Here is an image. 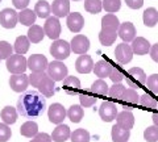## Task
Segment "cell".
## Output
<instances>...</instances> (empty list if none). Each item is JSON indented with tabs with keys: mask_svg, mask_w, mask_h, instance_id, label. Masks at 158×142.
Instances as JSON below:
<instances>
[{
	"mask_svg": "<svg viewBox=\"0 0 158 142\" xmlns=\"http://www.w3.org/2000/svg\"><path fill=\"white\" fill-rule=\"evenodd\" d=\"M29 86V76L25 74H16L9 78V87L15 92H24Z\"/></svg>",
	"mask_w": 158,
	"mask_h": 142,
	"instance_id": "14",
	"label": "cell"
},
{
	"mask_svg": "<svg viewBox=\"0 0 158 142\" xmlns=\"http://www.w3.org/2000/svg\"><path fill=\"white\" fill-rule=\"evenodd\" d=\"M66 24H67V28L70 29L73 33H79L83 29V26H85V18H83L81 13L73 12L67 16Z\"/></svg>",
	"mask_w": 158,
	"mask_h": 142,
	"instance_id": "15",
	"label": "cell"
},
{
	"mask_svg": "<svg viewBox=\"0 0 158 142\" xmlns=\"http://www.w3.org/2000/svg\"><path fill=\"white\" fill-rule=\"evenodd\" d=\"M33 142H52V136H49L46 133H38L34 138L32 140Z\"/></svg>",
	"mask_w": 158,
	"mask_h": 142,
	"instance_id": "48",
	"label": "cell"
},
{
	"mask_svg": "<svg viewBox=\"0 0 158 142\" xmlns=\"http://www.w3.org/2000/svg\"><path fill=\"white\" fill-rule=\"evenodd\" d=\"M113 66L111 65L108 61L106 59H100L95 63V67H94V72L95 75L99 76V79H104V78H110L111 75V71H112Z\"/></svg>",
	"mask_w": 158,
	"mask_h": 142,
	"instance_id": "21",
	"label": "cell"
},
{
	"mask_svg": "<svg viewBox=\"0 0 158 142\" xmlns=\"http://www.w3.org/2000/svg\"><path fill=\"white\" fill-rule=\"evenodd\" d=\"M125 3L132 9H138L144 6V0H125Z\"/></svg>",
	"mask_w": 158,
	"mask_h": 142,
	"instance_id": "49",
	"label": "cell"
},
{
	"mask_svg": "<svg viewBox=\"0 0 158 142\" xmlns=\"http://www.w3.org/2000/svg\"><path fill=\"white\" fill-rule=\"evenodd\" d=\"M71 142H90V133L86 130V129H77V130H74L73 133H71Z\"/></svg>",
	"mask_w": 158,
	"mask_h": 142,
	"instance_id": "37",
	"label": "cell"
},
{
	"mask_svg": "<svg viewBox=\"0 0 158 142\" xmlns=\"http://www.w3.org/2000/svg\"><path fill=\"white\" fill-rule=\"evenodd\" d=\"M94 67H95V65H94L92 58L87 54L79 55V58L75 62V68L81 74H88V72L94 71Z\"/></svg>",
	"mask_w": 158,
	"mask_h": 142,
	"instance_id": "16",
	"label": "cell"
},
{
	"mask_svg": "<svg viewBox=\"0 0 158 142\" xmlns=\"http://www.w3.org/2000/svg\"><path fill=\"white\" fill-rule=\"evenodd\" d=\"M142 21H144V24L148 28L156 26L157 22H158V11L153 7L145 9L144 14H142Z\"/></svg>",
	"mask_w": 158,
	"mask_h": 142,
	"instance_id": "26",
	"label": "cell"
},
{
	"mask_svg": "<svg viewBox=\"0 0 158 142\" xmlns=\"http://www.w3.org/2000/svg\"><path fill=\"white\" fill-rule=\"evenodd\" d=\"M153 122H154L156 126H158V112H156V113L153 115Z\"/></svg>",
	"mask_w": 158,
	"mask_h": 142,
	"instance_id": "52",
	"label": "cell"
},
{
	"mask_svg": "<svg viewBox=\"0 0 158 142\" xmlns=\"http://www.w3.org/2000/svg\"><path fill=\"white\" fill-rule=\"evenodd\" d=\"M29 83L32 87H37L45 97L54 95V80L48 75V72H32L29 75Z\"/></svg>",
	"mask_w": 158,
	"mask_h": 142,
	"instance_id": "2",
	"label": "cell"
},
{
	"mask_svg": "<svg viewBox=\"0 0 158 142\" xmlns=\"http://www.w3.org/2000/svg\"><path fill=\"white\" fill-rule=\"evenodd\" d=\"M52 12L56 17H65L70 14V3L69 0H54L52 4Z\"/></svg>",
	"mask_w": 158,
	"mask_h": 142,
	"instance_id": "18",
	"label": "cell"
},
{
	"mask_svg": "<svg viewBox=\"0 0 158 142\" xmlns=\"http://www.w3.org/2000/svg\"><path fill=\"white\" fill-rule=\"evenodd\" d=\"M124 71H123V68L117 67V66H113L112 71H111V75H110V79L113 82V84H116V83H120L123 79H124Z\"/></svg>",
	"mask_w": 158,
	"mask_h": 142,
	"instance_id": "44",
	"label": "cell"
},
{
	"mask_svg": "<svg viewBox=\"0 0 158 142\" xmlns=\"http://www.w3.org/2000/svg\"><path fill=\"white\" fill-rule=\"evenodd\" d=\"M19 21V13L11 8H6L0 12V25L6 29H13Z\"/></svg>",
	"mask_w": 158,
	"mask_h": 142,
	"instance_id": "8",
	"label": "cell"
},
{
	"mask_svg": "<svg viewBox=\"0 0 158 142\" xmlns=\"http://www.w3.org/2000/svg\"><path fill=\"white\" fill-rule=\"evenodd\" d=\"M31 142H33V141H31Z\"/></svg>",
	"mask_w": 158,
	"mask_h": 142,
	"instance_id": "54",
	"label": "cell"
},
{
	"mask_svg": "<svg viewBox=\"0 0 158 142\" xmlns=\"http://www.w3.org/2000/svg\"><path fill=\"white\" fill-rule=\"evenodd\" d=\"M133 54H135V53H133V50H132V46L127 45L125 42H123V43H120V45L116 46L115 57L121 65H125V63L131 62L132 58H133Z\"/></svg>",
	"mask_w": 158,
	"mask_h": 142,
	"instance_id": "13",
	"label": "cell"
},
{
	"mask_svg": "<svg viewBox=\"0 0 158 142\" xmlns=\"http://www.w3.org/2000/svg\"><path fill=\"white\" fill-rule=\"evenodd\" d=\"M20 133L24 137H28V138H34L38 134V125L34 121H27L21 125Z\"/></svg>",
	"mask_w": 158,
	"mask_h": 142,
	"instance_id": "31",
	"label": "cell"
},
{
	"mask_svg": "<svg viewBox=\"0 0 158 142\" xmlns=\"http://www.w3.org/2000/svg\"><path fill=\"white\" fill-rule=\"evenodd\" d=\"M123 103H124V107H125V111H132L133 107L137 105L140 103V96L137 95L136 90H132V88H128L125 91L124 96H123Z\"/></svg>",
	"mask_w": 158,
	"mask_h": 142,
	"instance_id": "22",
	"label": "cell"
},
{
	"mask_svg": "<svg viewBox=\"0 0 158 142\" xmlns=\"http://www.w3.org/2000/svg\"><path fill=\"white\" fill-rule=\"evenodd\" d=\"M29 46H31V41H29L28 36H20V37L16 38V41H15V47L13 49L17 54L23 55L29 50Z\"/></svg>",
	"mask_w": 158,
	"mask_h": 142,
	"instance_id": "33",
	"label": "cell"
},
{
	"mask_svg": "<svg viewBox=\"0 0 158 142\" xmlns=\"http://www.w3.org/2000/svg\"><path fill=\"white\" fill-rule=\"evenodd\" d=\"M29 2L31 0H12L15 8H17V9H27Z\"/></svg>",
	"mask_w": 158,
	"mask_h": 142,
	"instance_id": "50",
	"label": "cell"
},
{
	"mask_svg": "<svg viewBox=\"0 0 158 142\" xmlns=\"http://www.w3.org/2000/svg\"><path fill=\"white\" fill-rule=\"evenodd\" d=\"M83 116H85V112H83L82 105L74 104V105H71L70 108H69V111H67V117L70 119L71 122H75V124H78V122L82 121Z\"/></svg>",
	"mask_w": 158,
	"mask_h": 142,
	"instance_id": "36",
	"label": "cell"
},
{
	"mask_svg": "<svg viewBox=\"0 0 158 142\" xmlns=\"http://www.w3.org/2000/svg\"><path fill=\"white\" fill-rule=\"evenodd\" d=\"M6 66H7V70L13 75L24 74L25 70L28 68V61L24 58V55L15 54V55H11L7 59Z\"/></svg>",
	"mask_w": 158,
	"mask_h": 142,
	"instance_id": "4",
	"label": "cell"
},
{
	"mask_svg": "<svg viewBox=\"0 0 158 142\" xmlns=\"http://www.w3.org/2000/svg\"><path fill=\"white\" fill-rule=\"evenodd\" d=\"M117 107L111 101H103L99 108V116L106 122H111L117 117Z\"/></svg>",
	"mask_w": 158,
	"mask_h": 142,
	"instance_id": "11",
	"label": "cell"
},
{
	"mask_svg": "<svg viewBox=\"0 0 158 142\" xmlns=\"http://www.w3.org/2000/svg\"><path fill=\"white\" fill-rule=\"evenodd\" d=\"M71 137L70 128L67 125H58L52 133V140L54 142H65Z\"/></svg>",
	"mask_w": 158,
	"mask_h": 142,
	"instance_id": "23",
	"label": "cell"
},
{
	"mask_svg": "<svg viewBox=\"0 0 158 142\" xmlns=\"http://www.w3.org/2000/svg\"><path fill=\"white\" fill-rule=\"evenodd\" d=\"M131 46H132L133 53L137 54V55H145V54H148V53H150V49H152L150 42L144 37L135 38Z\"/></svg>",
	"mask_w": 158,
	"mask_h": 142,
	"instance_id": "19",
	"label": "cell"
},
{
	"mask_svg": "<svg viewBox=\"0 0 158 142\" xmlns=\"http://www.w3.org/2000/svg\"><path fill=\"white\" fill-rule=\"evenodd\" d=\"M121 7V0H103V9L108 13H115Z\"/></svg>",
	"mask_w": 158,
	"mask_h": 142,
	"instance_id": "41",
	"label": "cell"
},
{
	"mask_svg": "<svg viewBox=\"0 0 158 142\" xmlns=\"http://www.w3.org/2000/svg\"><path fill=\"white\" fill-rule=\"evenodd\" d=\"M120 21H118L117 16L113 13H108L102 18V29H108V30H115L118 32L120 29Z\"/></svg>",
	"mask_w": 158,
	"mask_h": 142,
	"instance_id": "24",
	"label": "cell"
},
{
	"mask_svg": "<svg viewBox=\"0 0 158 142\" xmlns=\"http://www.w3.org/2000/svg\"><path fill=\"white\" fill-rule=\"evenodd\" d=\"M85 9L90 13H99L103 9L102 0H85Z\"/></svg>",
	"mask_w": 158,
	"mask_h": 142,
	"instance_id": "39",
	"label": "cell"
},
{
	"mask_svg": "<svg viewBox=\"0 0 158 142\" xmlns=\"http://www.w3.org/2000/svg\"><path fill=\"white\" fill-rule=\"evenodd\" d=\"M146 86L152 92L158 94V74H153V75H150L149 78H148Z\"/></svg>",
	"mask_w": 158,
	"mask_h": 142,
	"instance_id": "46",
	"label": "cell"
},
{
	"mask_svg": "<svg viewBox=\"0 0 158 142\" xmlns=\"http://www.w3.org/2000/svg\"><path fill=\"white\" fill-rule=\"evenodd\" d=\"M63 88L65 92L69 95H77L78 91L81 90V80L75 76H67L63 80Z\"/></svg>",
	"mask_w": 158,
	"mask_h": 142,
	"instance_id": "25",
	"label": "cell"
},
{
	"mask_svg": "<svg viewBox=\"0 0 158 142\" xmlns=\"http://www.w3.org/2000/svg\"><path fill=\"white\" fill-rule=\"evenodd\" d=\"M140 104L148 109H154L158 104V101H157V99H154V97L149 94H142L140 96Z\"/></svg>",
	"mask_w": 158,
	"mask_h": 142,
	"instance_id": "40",
	"label": "cell"
},
{
	"mask_svg": "<svg viewBox=\"0 0 158 142\" xmlns=\"http://www.w3.org/2000/svg\"><path fill=\"white\" fill-rule=\"evenodd\" d=\"M144 138L146 142H158V126H148L144 130Z\"/></svg>",
	"mask_w": 158,
	"mask_h": 142,
	"instance_id": "42",
	"label": "cell"
},
{
	"mask_svg": "<svg viewBox=\"0 0 158 142\" xmlns=\"http://www.w3.org/2000/svg\"><path fill=\"white\" fill-rule=\"evenodd\" d=\"M13 47L7 41H0V59H8L12 55Z\"/></svg>",
	"mask_w": 158,
	"mask_h": 142,
	"instance_id": "43",
	"label": "cell"
},
{
	"mask_svg": "<svg viewBox=\"0 0 158 142\" xmlns=\"http://www.w3.org/2000/svg\"><path fill=\"white\" fill-rule=\"evenodd\" d=\"M44 30H45V34L50 40L57 41L59 34H61V24H59L58 17L50 16L49 18H46V22L44 25Z\"/></svg>",
	"mask_w": 158,
	"mask_h": 142,
	"instance_id": "9",
	"label": "cell"
},
{
	"mask_svg": "<svg viewBox=\"0 0 158 142\" xmlns=\"http://www.w3.org/2000/svg\"><path fill=\"white\" fill-rule=\"evenodd\" d=\"M12 136V132L7 124H0V142H7Z\"/></svg>",
	"mask_w": 158,
	"mask_h": 142,
	"instance_id": "47",
	"label": "cell"
},
{
	"mask_svg": "<svg viewBox=\"0 0 158 142\" xmlns=\"http://www.w3.org/2000/svg\"><path fill=\"white\" fill-rule=\"evenodd\" d=\"M17 113L19 112L13 108V107H4L3 111H2V119L4 121V124L7 125H11V124H15L17 120Z\"/></svg>",
	"mask_w": 158,
	"mask_h": 142,
	"instance_id": "34",
	"label": "cell"
},
{
	"mask_svg": "<svg viewBox=\"0 0 158 142\" xmlns=\"http://www.w3.org/2000/svg\"><path fill=\"white\" fill-rule=\"evenodd\" d=\"M75 2H79V0H75Z\"/></svg>",
	"mask_w": 158,
	"mask_h": 142,
	"instance_id": "53",
	"label": "cell"
},
{
	"mask_svg": "<svg viewBox=\"0 0 158 142\" xmlns=\"http://www.w3.org/2000/svg\"><path fill=\"white\" fill-rule=\"evenodd\" d=\"M46 100L41 92L25 91L17 100V112L25 119H34L44 113Z\"/></svg>",
	"mask_w": 158,
	"mask_h": 142,
	"instance_id": "1",
	"label": "cell"
},
{
	"mask_svg": "<svg viewBox=\"0 0 158 142\" xmlns=\"http://www.w3.org/2000/svg\"><path fill=\"white\" fill-rule=\"evenodd\" d=\"M111 136H112V141L113 142H127L131 137V132L127 130V129H123L120 128L117 124L112 126V132H111Z\"/></svg>",
	"mask_w": 158,
	"mask_h": 142,
	"instance_id": "27",
	"label": "cell"
},
{
	"mask_svg": "<svg viewBox=\"0 0 158 142\" xmlns=\"http://www.w3.org/2000/svg\"><path fill=\"white\" fill-rule=\"evenodd\" d=\"M96 100H98V97H95V96H92V95H90V94H86V92H83V94L79 96V101H81V105L82 107H92L94 104L96 103Z\"/></svg>",
	"mask_w": 158,
	"mask_h": 142,
	"instance_id": "45",
	"label": "cell"
},
{
	"mask_svg": "<svg viewBox=\"0 0 158 142\" xmlns=\"http://www.w3.org/2000/svg\"><path fill=\"white\" fill-rule=\"evenodd\" d=\"M48 75L54 82H61L67 78V66L61 61L50 62L48 66Z\"/></svg>",
	"mask_w": 158,
	"mask_h": 142,
	"instance_id": "6",
	"label": "cell"
},
{
	"mask_svg": "<svg viewBox=\"0 0 158 142\" xmlns=\"http://www.w3.org/2000/svg\"><path fill=\"white\" fill-rule=\"evenodd\" d=\"M90 91L94 95H99V96H106L110 92V87L103 79H98L92 83V86L90 88Z\"/></svg>",
	"mask_w": 158,
	"mask_h": 142,
	"instance_id": "35",
	"label": "cell"
},
{
	"mask_svg": "<svg viewBox=\"0 0 158 142\" xmlns=\"http://www.w3.org/2000/svg\"><path fill=\"white\" fill-rule=\"evenodd\" d=\"M70 46H71V51H74L75 54H86L90 49V41L86 36L83 34H77L75 37H73V40L70 42Z\"/></svg>",
	"mask_w": 158,
	"mask_h": 142,
	"instance_id": "10",
	"label": "cell"
},
{
	"mask_svg": "<svg viewBox=\"0 0 158 142\" xmlns=\"http://www.w3.org/2000/svg\"><path fill=\"white\" fill-rule=\"evenodd\" d=\"M117 36H118V32L108 30V29H102L100 33H99V41H100V43L104 46H111L112 43L116 41Z\"/></svg>",
	"mask_w": 158,
	"mask_h": 142,
	"instance_id": "29",
	"label": "cell"
},
{
	"mask_svg": "<svg viewBox=\"0 0 158 142\" xmlns=\"http://www.w3.org/2000/svg\"><path fill=\"white\" fill-rule=\"evenodd\" d=\"M71 46L70 43L65 40H57L53 42V45L50 46V54L56 58L57 61H63L70 55Z\"/></svg>",
	"mask_w": 158,
	"mask_h": 142,
	"instance_id": "5",
	"label": "cell"
},
{
	"mask_svg": "<svg viewBox=\"0 0 158 142\" xmlns=\"http://www.w3.org/2000/svg\"><path fill=\"white\" fill-rule=\"evenodd\" d=\"M34 12H36L37 17L41 18H49L52 13V6L49 4L46 0H38L34 7Z\"/></svg>",
	"mask_w": 158,
	"mask_h": 142,
	"instance_id": "28",
	"label": "cell"
},
{
	"mask_svg": "<svg viewBox=\"0 0 158 142\" xmlns=\"http://www.w3.org/2000/svg\"><path fill=\"white\" fill-rule=\"evenodd\" d=\"M66 116H67L66 109L63 108V105L59 104V103H54V104L49 107L48 117H49V121L53 122V124L61 125Z\"/></svg>",
	"mask_w": 158,
	"mask_h": 142,
	"instance_id": "7",
	"label": "cell"
},
{
	"mask_svg": "<svg viewBox=\"0 0 158 142\" xmlns=\"http://www.w3.org/2000/svg\"><path fill=\"white\" fill-rule=\"evenodd\" d=\"M45 36V30L40 26V25H32L28 30V38L32 43H38L44 40Z\"/></svg>",
	"mask_w": 158,
	"mask_h": 142,
	"instance_id": "32",
	"label": "cell"
},
{
	"mask_svg": "<svg viewBox=\"0 0 158 142\" xmlns=\"http://www.w3.org/2000/svg\"><path fill=\"white\" fill-rule=\"evenodd\" d=\"M150 57L154 62H158V43H154L150 49Z\"/></svg>",
	"mask_w": 158,
	"mask_h": 142,
	"instance_id": "51",
	"label": "cell"
},
{
	"mask_svg": "<svg viewBox=\"0 0 158 142\" xmlns=\"http://www.w3.org/2000/svg\"><path fill=\"white\" fill-rule=\"evenodd\" d=\"M127 91V88L121 84V83H116V84H113L112 87H110V92H108V95H110L112 99H116V100H121L123 96H124Z\"/></svg>",
	"mask_w": 158,
	"mask_h": 142,
	"instance_id": "38",
	"label": "cell"
},
{
	"mask_svg": "<svg viewBox=\"0 0 158 142\" xmlns=\"http://www.w3.org/2000/svg\"><path fill=\"white\" fill-rule=\"evenodd\" d=\"M48 59L41 54L31 55L28 59V68L32 72H45V70H48Z\"/></svg>",
	"mask_w": 158,
	"mask_h": 142,
	"instance_id": "12",
	"label": "cell"
},
{
	"mask_svg": "<svg viewBox=\"0 0 158 142\" xmlns=\"http://www.w3.org/2000/svg\"><path fill=\"white\" fill-rule=\"evenodd\" d=\"M0 2H2V0H0Z\"/></svg>",
	"mask_w": 158,
	"mask_h": 142,
	"instance_id": "55",
	"label": "cell"
},
{
	"mask_svg": "<svg viewBox=\"0 0 158 142\" xmlns=\"http://www.w3.org/2000/svg\"><path fill=\"white\" fill-rule=\"evenodd\" d=\"M118 37L121 38L124 42H133V40L136 38V28L132 22L125 21L120 25L118 29Z\"/></svg>",
	"mask_w": 158,
	"mask_h": 142,
	"instance_id": "17",
	"label": "cell"
},
{
	"mask_svg": "<svg viewBox=\"0 0 158 142\" xmlns=\"http://www.w3.org/2000/svg\"><path fill=\"white\" fill-rule=\"evenodd\" d=\"M37 18V14L32 9H23L21 12L19 13V21L25 26L31 28L32 25H34V21Z\"/></svg>",
	"mask_w": 158,
	"mask_h": 142,
	"instance_id": "30",
	"label": "cell"
},
{
	"mask_svg": "<svg viewBox=\"0 0 158 142\" xmlns=\"http://www.w3.org/2000/svg\"><path fill=\"white\" fill-rule=\"evenodd\" d=\"M127 84L128 87H131L132 90H136V88H140L144 84H146V74L145 71L140 67H133L128 71L127 74Z\"/></svg>",
	"mask_w": 158,
	"mask_h": 142,
	"instance_id": "3",
	"label": "cell"
},
{
	"mask_svg": "<svg viewBox=\"0 0 158 142\" xmlns=\"http://www.w3.org/2000/svg\"><path fill=\"white\" fill-rule=\"evenodd\" d=\"M116 121H117V125L123 129H127V130H131L135 125V116L131 111H123L117 115L116 117Z\"/></svg>",
	"mask_w": 158,
	"mask_h": 142,
	"instance_id": "20",
	"label": "cell"
}]
</instances>
